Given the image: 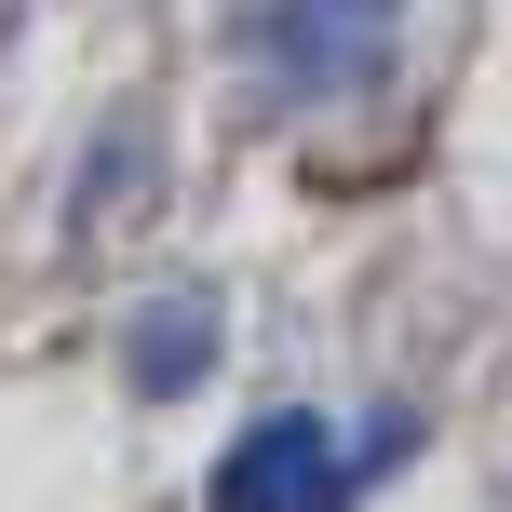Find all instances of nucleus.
I'll list each match as a JSON object with an SVG mask.
<instances>
[{
	"label": "nucleus",
	"mask_w": 512,
	"mask_h": 512,
	"mask_svg": "<svg viewBox=\"0 0 512 512\" xmlns=\"http://www.w3.org/2000/svg\"><path fill=\"white\" fill-rule=\"evenodd\" d=\"M243 54L270 68V95H351L391 54V0H270L243 14Z\"/></svg>",
	"instance_id": "nucleus-1"
},
{
	"label": "nucleus",
	"mask_w": 512,
	"mask_h": 512,
	"mask_svg": "<svg viewBox=\"0 0 512 512\" xmlns=\"http://www.w3.org/2000/svg\"><path fill=\"white\" fill-rule=\"evenodd\" d=\"M216 512H351V459H337V432L310 405H270L256 432L216 459Z\"/></svg>",
	"instance_id": "nucleus-2"
},
{
	"label": "nucleus",
	"mask_w": 512,
	"mask_h": 512,
	"mask_svg": "<svg viewBox=\"0 0 512 512\" xmlns=\"http://www.w3.org/2000/svg\"><path fill=\"white\" fill-rule=\"evenodd\" d=\"M203 364H216V297H162L149 324L122 337V378L149 391V405H176V391H203Z\"/></svg>",
	"instance_id": "nucleus-3"
}]
</instances>
